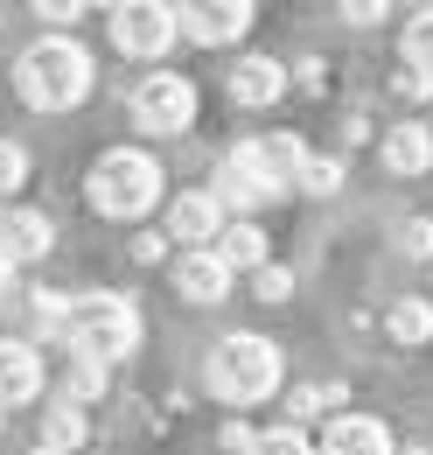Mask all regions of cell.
<instances>
[{
  "instance_id": "6da1fadb",
  "label": "cell",
  "mask_w": 433,
  "mask_h": 455,
  "mask_svg": "<svg viewBox=\"0 0 433 455\" xmlns=\"http://www.w3.org/2000/svg\"><path fill=\"white\" fill-rule=\"evenodd\" d=\"M21 99L35 106V113H70V106H84L91 99V50L84 43H70V36H43V43H28L21 50Z\"/></svg>"
},
{
  "instance_id": "7a4b0ae2",
  "label": "cell",
  "mask_w": 433,
  "mask_h": 455,
  "mask_svg": "<svg viewBox=\"0 0 433 455\" xmlns=\"http://www.w3.org/2000/svg\"><path fill=\"white\" fill-rule=\"evenodd\" d=\"M203 379H210V393L224 399V406H259V399L279 393L287 364H279V343H272V337H259V330H238V337H224V343L210 350Z\"/></svg>"
},
{
  "instance_id": "3957f363",
  "label": "cell",
  "mask_w": 433,
  "mask_h": 455,
  "mask_svg": "<svg viewBox=\"0 0 433 455\" xmlns=\"http://www.w3.org/2000/svg\"><path fill=\"white\" fill-rule=\"evenodd\" d=\"M84 196H91L98 218H119V225L147 218L161 204V162L147 148H112V155H98V169L84 175Z\"/></svg>"
},
{
  "instance_id": "277c9868",
  "label": "cell",
  "mask_w": 433,
  "mask_h": 455,
  "mask_svg": "<svg viewBox=\"0 0 433 455\" xmlns=\"http://www.w3.org/2000/svg\"><path fill=\"white\" fill-rule=\"evenodd\" d=\"M63 337H70V357L119 364V357H133V350H140V308H133V301H119V294H84V301H70Z\"/></svg>"
},
{
  "instance_id": "5b68a950",
  "label": "cell",
  "mask_w": 433,
  "mask_h": 455,
  "mask_svg": "<svg viewBox=\"0 0 433 455\" xmlns=\"http://www.w3.org/2000/svg\"><path fill=\"white\" fill-rule=\"evenodd\" d=\"M133 119H140L147 133H182V126H196V84H189L182 70H154V77H140V92H133Z\"/></svg>"
},
{
  "instance_id": "8992f818",
  "label": "cell",
  "mask_w": 433,
  "mask_h": 455,
  "mask_svg": "<svg viewBox=\"0 0 433 455\" xmlns=\"http://www.w3.org/2000/svg\"><path fill=\"white\" fill-rule=\"evenodd\" d=\"M175 36H182V7H161V0L112 7V43H119V57H161Z\"/></svg>"
},
{
  "instance_id": "52a82bcc",
  "label": "cell",
  "mask_w": 433,
  "mask_h": 455,
  "mask_svg": "<svg viewBox=\"0 0 433 455\" xmlns=\"http://www.w3.org/2000/svg\"><path fill=\"white\" fill-rule=\"evenodd\" d=\"M168 238H182V252H210L216 238H224V204H216L210 189L175 196L168 204Z\"/></svg>"
},
{
  "instance_id": "ba28073f",
  "label": "cell",
  "mask_w": 433,
  "mask_h": 455,
  "mask_svg": "<svg viewBox=\"0 0 433 455\" xmlns=\"http://www.w3.org/2000/svg\"><path fill=\"white\" fill-rule=\"evenodd\" d=\"M245 162H252L259 182L279 196V189H294V182H301V169H308L315 155L301 148V133H266V140H245Z\"/></svg>"
},
{
  "instance_id": "9c48e42d",
  "label": "cell",
  "mask_w": 433,
  "mask_h": 455,
  "mask_svg": "<svg viewBox=\"0 0 433 455\" xmlns=\"http://www.w3.org/2000/svg\"><path fill=\"white\" fill-rule=\"evenodd\" d=\"M252 14L259 7H245V0H203V7H182V36L203 43V50H224L252 28Z\"/></svg>"
},
{
  "instance_id": "30bf717a",
  "label": "cell",
  "mask_w": 433,
  "mask_h": 455,
  "mask_svg": "<svg viewBox=\"0 0 433 455\" xmlns=\"http://www.w3.org/2000/svg\"><path fill=\"white\" fill-rule=\"evenodd\" d=\"M43 350L28 337H0V406H28V399L43 393Z\"/></svg>"
},
{
  "instance_id": "8fae6325",
  "label": "cell",
  "mask_w": 433,
  "mask_h": 455,
  "mask_svg": "<svg viewBox=\"0 0 433 455\" xmlns=\"http://www.w3.org/2000/svg\"><path fill=\"white\" fill-rule=\"evenodd\" d=\"M315 455H391V427L371 413H335Z\"/></svg>"
},
{
  "instance_id": "7c38bea8",
  "label": "cell",
  "mask_w": 433,
  "mask_h": 455,
  "mask_svg": "<svg viewBox=\"0 0 433 455\" xmlns=\"http://www.w3.org/2000/svg\"><path fill=\"white\" fill-rule=\"evenodd\" d=\"M175 294H189L196 308H210V301L231 294V267H224L216 252H182V259H175Z\"/></svg>"
},
{
  "instance_id": "4fadbf2b",
  "label": "cell",
  "mask_w": 433,
  "mask_h": 455,
  "mask_svg": "<svg viewBox=\"0 0 433 455\" xmlns=\"http://www.w3.org/2000/svg\"><path fill=\"white\" fill-rule=\"evenodd\" d=\"M50 245H56V225L43 218V211H7V218H0V252H7L14 267L43 259Z\"/></svg>"
},
{
  "instance_id": "5bb4252c",
  "label": "cell",
  "mask_w": 433,
  "mask_h": 455,
  "mask_svg": "<svg viewBox=\"0 0 433 455\" xmlns=\"http://www.w3.org/2000/svg\"><path fill=\"white\" fill-rule=\"evenodd\" d=\"M287 99V70L272 57H238L231 70V106H279Z\"/></svg>"
},
{
  "instance_id": "9a60e30c",
  "label": "cell",
  "mask_w": 433,
  "mask_h": 455,
  "mask_svg": "<svg viewBox=\"0 0 433 455\" xmlns=\"http://www.w3.org/2000/svg\"><path fill=\"white\" fill-rule=\"evenodd\" d=\"M210 196L224 204V211H238V218H245V211H259V204H266L272 189L259 182V169H252V162H245V148H238V155L216 169V189H210Z\"/></svg>"
},
{
  "instance_id": "2e32d148",
  "label": "cell",
  "mask_w": 433,
  "mask_h": 455,
  "mask_svg": "<svg viewBox=\"0 0 433 455\" xmlns=\"http://www.w3.org/2000/svg\"><path fill=\"white\" fill-rule=\"evenodd\" d=\"M384 169H391V175H427L433 169V133H427V126H413V119L391 126V133H384Z\"/></svg>"
},
{
  "instance_id": "e0dca14e",
  "label": "cell",
  "mask_w": 433,
  "mask_h": 455,
  "mask_svg": "<svg viewBox=\"0 0 433 455\" xmlns=\"http://www.w3.org/2000/svg\"><path fill=\"white\" fill-rule=\"evenodd\" d=\"M210 252L231 274H259V267H266V231L252 225V218H238V225H224V238H216Z\"/></svg>"
},
{
  "instance_id": "ac0fdd59",
  "label": "cell",
  "mask_w": 433,
  "mask_h": 455,
  "mask_svg": "<svg viewBox=\"0 0 433 455\" xmlns=\"http://www.w3.org/2000/svg\"><path fill=\"white\" fill-rule=\"evenodd\" d=\"M84 435H91V420H84V406H70V399L56 393V406H43V449L70 455V449H84Z\"/></svg>"
},
{
  "instance_id": "d6986e66",
  "label": "cell",
  "mask_w": 433,
  "mask_h": 455,
  "mask_svg": "<svg viewBox=\"0 0 433 455\" xmlns=\"http://www.w3.org/2000/svg\"><path fill=\"white\" fill-rule=\"evenodd\" d=\"M384 330H391V343L420 350V343L433 337V308L420 301V294H405V301H391V308H384Z\"/></svg>"
},
{
  "instance_id": "ffe728a7",
  "label": "cell",
  "mask_w": 433,
  "mask_h": 455,
  "mask_svg": "<svg viewBox=\"0 0 433 455\" xmlns=\"http://www.w3.org/2000/svg\"><path fill=\"white\" fill-rule=\"evenodd\" d=\"M98 393H106V364H91V357H70V371H63V399H70V406H91Z\"/></svg>"
},
{
  "instance_id": "44dd1931",
  "label": "cell",
  "mask_w": 433,
  "mask_h": 455,
  "mask_svg": "<svg viewBox=\"0 0 433 455\" xmlns=\"http://www.w3.org/2000/svg\"><path fill=\"white\" fill-rule=\"evenodd\" d=\"M405 63L433 77V7H420V14L405 21Z\"/></svg>"
},
{
  "instance_id": "7402d4cb",
  "label": "cell",
  "mask_w": 433,
  "mask_h": 455,
  "mask_svg": "<svg viewBox=\"0 0 433 455\" xmlns=\"http://www.w3.org/2000/svg\"><path fill=\"white\" fill-rule=\"evenodd\" d=\"M294 189H308V196H335V189H342V162H335V155H315V162L301 169Z\"/></svg>"
},
{
  "instance_id": "603a6c76",
  "label": "cell",
  "mask_w": 433,
  "mask_h": 455,
  "mask_svg": "<svg viewBox=\"0 0 433 455\" xmlns=\"http://www.w3.org/2000/svg\"><path fill=\"white\" fill-rule=\"evenodd\" d=\"M28 182V148L21 140H0V196H14Z\"/></svg>"
},
{
  "instance_id": "cb8c5ba5",
  "label": "cell",
  "mask_w": 433,
  "mask_h": 455,
  "mask_svg": "<svg viewBox=\"0 0 433 455\" xmlns=\"http://www.w3.org/2000/svg\"><path fill=\"white\" fill-rule=\"evenodd\" d=\"M252 294H259V301H287V294H294V274H287V267H259V274H252Z\"/></svg>"
},
{
  "instance_id": "d4e9b609",
  "label": "cell",
  "mask_w": 433,
  "mask_h": 455,
  "mask_svg": "<svg viewBox=\"0 0 433 455\" xmlns=\"http://www.w3.org/2000/svg\"><path fill=\"white\" fill-rule=\"evenodd\" d=\"M252 455H315L308 442H301V427H272V435H259V449Z\"/></svg>"
},
{
  "instance_id": "484cf974",
  "label": "cell",
  "mask_w": 433,
  "mask_h": 455,
  "mask_svg": "<svg viewBox=\"0 0 433 455\" xmlns=\"http://www.w3.org/2000/svg\"><path fill=\"white\" fill-rule=\"evenodd\" d=\"M398 238H405V259H433V218H413Z\"/></svg>"
},
{
  "instance_id": "4316f807",
  "label": "cell",
  "mask_w": 433,
  "mask_h": 455,
  "mask_svg": "<svg viewBox=\"0 0 433 455\" xmlns=\"http://www.w3.org/2000/svg\"><path fill=\"white\" fill-rule=\"evenodd\" d=\"M133 259H140V267H161L168 259V231H140V238H133Z\"/></svg>"
},
{
  "instance_id": "83f0119b",
  "label": "cell",
  "mask_w": 433,
  "mask_h": 455,
  "mask_svg": "<svg viewBox=\"0 0 433 455\" xmlns=\"http://www.w3.org/2000/svg\"><path fill=\"white\" fill-rule=\"evenodd\" d=\"M308 413H322V393H315V386H294V399H287V427H301Z\"/></svg>"
},
{
  "instance_id": "f1b7e54d",
  "label": "cell",
  "mask_w": 433,
  "mask_h": 455,
  "mask_svg": "<svg viewBox=\"0 0 433 455\" xmlns=\"http://www.w3.org/2000/svg\"><path fill=\"white\" fill-rule=\"evenodd\" d=\"M391 7L384 0H357V7H342V21H357V28H371V21H384Z\"/></svg>"
},
{
  "instance_id": "f546056e",
  "label": "cell",
  "mask_w": 433,
  "mask_h": 455,
  "mask_svg": "<svg viewBox=\"0 0 433 455\" xmlns=\"http://www.w3.org/2000/svg\"><path fill=\"white\" fill-rule=\"evenodd\" d=\"M224 449H231V455H252V449H259V435H252L245 420H231V427H224Z\"/></svg>"
},
{
  "instance_id": "4dcf8cb0",
  "label": "cell",
  "mask_w": 433,
  "mask_h": 455,
  "mask_svg": "<svg viewBox=\"0 0 433 455\" xmlns=\"http://www.w3.org/2000/svg\"><path fill=\"white\" fill-rule=\"evenodd\" d=\"M427 92H433L427 70H398V99H427Z\"/></svg>"
},
{
  "instance_id": "1f68e13d",
  "label": "cell",
  "mask_w": 433,
  "mask_h": 455,
  "mask_svg": "<svg viewBox=\"0 0 433 455\" xmlns=\"http://www.w3.org/2000/svg\"><path fill=\"white\" fill-rule=\"evenodd\" d=\"M35 14H43V21H50V28H63V21H77V14H84V7H77V0H70V7H63V0H43V7H35Z\"/></svg>"
},
{
  "instance_id": "d6a6232c",
  "label": "cell",
  "mask_w": 433,
  "mask_h": 455,
  "mask_svg": "<svg viewBox=\"0 0 433 455\" xmlns=\"http://www.w3.org/2000/svg\"><path fill=\"white\" fill-rule=\"evenodd\" d=\"M7 281H14V259H7V252H0V287H7Z\"/></svg>"
},
{
  "instance_id": "836d02e7",
  "label": "cell",
  "mask_w": 433,
  "mask_h": 455,
  "mask_svg": "<svg viewBox=\"0 0 433 455\" xmlns=\"http://www.w3.org/2000/svg\"><path fill=\"white\" fill-rule=\"evenodd\" d=\"M28 455H56V449H28Z\"/></svg>"
},
{
  "instance_id": "e575fe53",
  "label": "cell",
  "mask_w": 433,
  "mask_h": 455,
  "mask_svg": "<svg viewBox=\"0 0 433 455\" xmlns=\"http://www.w3.org/2000/svg\"><path fill=\"white\" fill-rule=\"evenodd\" d=\"M413 455H433V449H413Z\"/></svg>"
}]
</instances>
